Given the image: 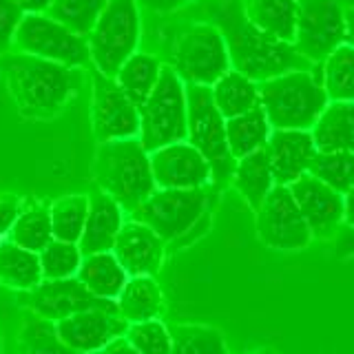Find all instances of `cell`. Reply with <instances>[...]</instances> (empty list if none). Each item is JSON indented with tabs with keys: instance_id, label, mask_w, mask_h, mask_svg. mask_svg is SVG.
Masks as SVG:
<instances>
[{
	"instance_id": "5",
	"label": "cell",
	"mask_w": 354,
	"mask_h": 354,
	"mask_svg": "<svg viewBox=\"0 0 354 354\" xmlns=\"http://www.w3.org/2000/svg\"><path fill=\"white\" fill-rule=\"evenodd\" d=\"M188 131L186 84L171 64L162 66L160 80L147 102L140 106V142L149 153L166 144L184 142Z\"/></svg>"
},
{
	"instance_id": "6",
	"label": "cell",
	"mask_w": 354,
	"mask_h": 354,
	"mask_svg": "<svg viewBox=\"0 0 354 354\" xmlns=\"http://www.w3.org/2000/svg\"><path fill=\"white\" fill-rule=\"evenodd\" d=\"M140 33L142 20L138 0H109L86 36L93 69L113 77L120 66L138 51Z\"/></svg>"
},
{
	"instance_id": "37",
	"label": "cell",
	"mask_w": 354,
	"mask_h": 354,
	"mask_svg": "<svg viewBox=\"0 0 354 354\" xmlns=\"http://www.w3.org/2000/svg\"><path fill=\"white\" fill-rule=\"evenodd\" d=\"M40 270L42 279H69L77 274V268L84 259L80 246L71 241L51 239L40 252Z\"/></svg>"
},
{
	"instance_id": "24",
	"label": "cell",
	"mask_w": 354,
	"mask_h": 354,
	"mask_svg": "<svg viewBox=\"0 0 354 354\" xmlns=\"http://www.w3.org/2000/svg\"><path fill=\"white\" fill-rule=\"evenodd\" d=\"M115 301L120 308V315L124 317L129 324L160 319L164 310L162 288L153 277H129L127 286L122 288V292Z\"/></svg>"
},
{
	"instance_id": "35",
	"label": "cell",
	"mask_w": 354,
	"mask_h": 354,
	"mask_svg": "<svg viewBox=\"0 0 354 354\" xmlns=\"http://www.w3.org/2000/svg\"><path fill=\"white\" fill-rule=\"evenodd\" d=\"M313 177L346 195L354 184V153L350 151H317L310 171Z\"/></svg>"
},
{
	"instance_id": "29",
	"label": "cell",
	"mask_w": 354,
	"mask_h": 354,
	"mask_svg": "<svg viewBox=\"0 0 354 354\" xmlns=\"http://www.w3.org/2000/svg\"><path fill=\"white\" fill-rule=\"evenodd\" d=\"M162 62L151 53L136 51L131 58L120 66L118 73L113 75L120 88L129 95V100L138 109L147 102V97L153 93L155 84L160 80L162 73Z\"/></svg>"
},
{
	"instance_id": "41",
	"label": "cell",
	"mask_w": 354,
	"mask_h": 354,
	"mask_svg": "<svg viewBox=\"0 0 354 354\" xmlns=\"http://www.w3.org/2000/svg\"><path fill=\"white\" fill-rule=\"evenodd\" d=\"M140 7H147L153 14H171V11H177L186 5L195 3V0H138Z\"/></svg>"
},
{
	"instance_id": "36",
	"label": "cell",
	"mask_w": 354,
	"mask_h": 354,
	"mask_svg": "<svg viewBox=\"0 0 354 354\" xmlns=\"http://www.w3.org/2000/svg\"><path fill=\"white\" fill-rule=\"evenodd\" d=\"M106 5L109 0H53L47 14L86 38Z\"/></svg>"
},
{
	"instance_id": "8",
	"label": "cell",
	"mask_w": 354,
	"mask_h": 354,
	"mask_svg": "<svg viewBox=\"0 0 354 354\" xmlns=\"http://www.w3.org/2000/svg\"><path fill=\"white\" fill-rule=\"evenodd\" d=\"M171 69L182 77L184 84L213 86L230 71V55L219 27L210 22L186 27L175 40Z\"/></svg>"
},
{
	"instance_id": "28",
	"label": "cell",
	"mask_w": 354,
	"mask_h": 354,
	"mask_svg": "<svg viewBox=\"0 0 354 354\" xmlns=\"http://www.w3.org/2000/svg\"><path fill=\"white\" fill-rule=\"evenodd\" d=\"M270 133H272V127L261 106L248 111V113H241L237 118L226 120V142H228L230 155L235 160H241L254 151L266 149Z\"/></svg>"
},
{
	"instance_id": "11",
	"label": "cell",
	"mask_w": 354,
	"mask_h": 354,
	"mask_svg": "<svg viewBox=\"0 0 354 354\" xmlns=\"http://www.w3.org/2000/svg\"><path fill=\"white\" fill-rule=\"evenodd\" d=\"M346 42V14L337 0H297L292 44L306 60L321 64Z\"/></svg>"
},
{
	"instance_id": "40",
	"label": "cell",
	"mask_w": 354,
	"mask_h": 354,
	"mask_svg": "<svg viewBox=\"0 0 354 354\" xmlns=\"http://www.w3.org/2000/svg\"><path fill=\"white\" fill-rule=\"evenodd\" d=\"M22 208H25V202H22L20 195L0 193V237L9 235V230L14 228Z\"/></svg>"
},
{
	"instance_id": "7",
	"label": "cell",
	"mask_w": 354,
	"mask_h": 354,
	"mask_svg": "<svg viewBox=\"0 0 354 354\" xmlns=\"http://www.w3.org/2000/svg\"><path fill=\"white\" fill-rule=\"evenodd\" d=\"M188 100V131L186 142L204 155L213 173V186L219 188L230 182L237 160L230 155L226 142V118L213 102L210 86L186 84Z\"/></svg>"
},
{
	"instance_id": "17",
	"label": "cell",
	"mask_w": 354,
	"mask_h": 354,
	"mask_svg": "<svg viewBox=\"0 0 354 354\" xmlns=\"http://www.w3.org/2000/svg\"><path fill=\"white\" fill-rule=\"evenodd\" d=\"M111 252L129 277H155L164 263L166 241L147 224L129 217L118 232Z\"/></svg>"
},
{
	"instance_id": "26",
	"label": "cell",
	"mask_w": 354,
	"mask_h": 354,
	"mask_svg": "<svg viewBox=\"0 0 354 354\" xmlns=\"http://www.w3.org/2000/svg\"><path fill=\"white\" fill-rule=\"evenodd\" d=\"M42 281L38 252L18 246L14 241H0V286L25 292Z\"/></svg>"
},
{
	"instance_id": "23",
	"label": "cell",
	"mask_w": 354,
	"mask_h": 354,
	"mask_svg": "<svg viewBox=\"0 0 354 354\" xmlns=\"http://www.w3.org/2000/svg\"><path fill=\"white\" fill-rule=\"evenodd\" d=\"M75 277L84 283L88 292H93L100 299H113V301L129 281L127 270L122 268V263L111 250L86 254Z\"/></svg>"
},
{
	"instance_id": "10",
	"label": "cell",
	"mask_w": 354,
	"mask_h": 354,
	"mask_svg": "<svg viewBox=\"0 0 354 354\" xmlns=\"http://www.w3.org/2000/svg\"><path fill=\"white\" fill-rule=\"evenodd\" d=\"M14 47L20 53L36 55L71 69L91 64L88 42L80 33L64 27L49 14H25L16 31Z\"/></svg>"
},
{
	"instance_id": "32",
	"label": "cell",
	"mask_w": 354,
	"mask_h": 354,
	"mask_svg": "<svg viewBox=\"0 0 354 354\" xmlns=\"http://www.w3.org/2000/svg\"><path fill=\"white\" fill-rule=\"evenodd\" d=\"M20 354H82L60 341L55 324L36 315H27L18 332Z\"/></svg>"
},
{
	"instance_id": "34",
	"label": "cell",
	"mask_w": 354,
	"mask_h": 354,
	"mask_svg": "<svg viewBox=\"0 0 354 354\" xmlns=\"http://www.w3.org/2000/svg\"><path fill=\"white\" fill-rule=\"evenodd\" d=\"M173 350L171 354H230L224 335L210 326H173Z\"/></svg>"
},
{
	"instance_id": "27",
	"label": "cell",
	"mask_w": 354,
	"mask_h": 354,
	"mask_svg": "<svg viewBox=\"0 0 354 354\" xmlns=\"http://www.w3.org/2000/svg\"><path fill=\"white\" fill-rule=\"evenodd\" d=\"M241 9L257 29L283 42L295 40L297 0H243Z\"/></svg>"
},
{
	"instance_id": "31",
	"label": "cell",
	"mask_w": 354,
	"mask_h": 354,
	"mask_svg": "<svg viewBox=\"0 0 354 354\" xmlns=\"http://www.w3.org/2000/svg\"><path fill=\"white\" fill-rule=\"evenodd\" d=\"M321 64V84L330 102H354V47L343 42Z\"/></svg>"
},
{
	"instance_id": "30",
	"label": "cell",
	"mask_w": 354,
	"mask_h": 354,
	"mask_svg": "<svg viewBox=\"0 0 354 354\" xmlns=\"http://www.w3.org/2000/svg\"><path fill=\"white\" fill-rule=\"evenodd\" d=\"M9 241L27 248L31 252H40L53 239L51 228V204L33 202L25 204L20 217L16 219L14 228L9 230Z\"/></svg>"
},
{
	"instance_id": "25",
	"label": "cell",
	"mask_w": 354,
	"mask_h": 354,
	"mask_svg": "<svg viewBox=\"0 0 354 354\" xmlns=\"http://www.w3.org/2000/svg\"><path fill=\"white\" fill-rule=\"evenodd\" d=\"M210 93H213V102L219 109V113L226 120L248 113V111L259 106V84L235 69L221 75L210 86Z\"/></svg>"
},
{
	"instance_id": "12",
	"label": "cell",
	"mask_w": 354,
	"mask_h": 354,
	"mask_svg": "<svg viewBox=\"0 0 354 354\" xmlns=\"http://www.w3.org/2000/svg\"><path fill=\"white\" fill-rule=\"evenodd\" d=\"M254 226L261 243L272 250H301L315 239L290 188L279 184H274L254 213Z\"/></svg>"
},
{
	"instance_id": "46",
	"label": "cell",
	"mask_w": 354,
	"mask_h": 354,
	"mask_svg": "<svg viewBox=\"0 0 354 354\" xmlns=\"http://www.w3.org/2000/svg\"><path fill=\"white\" fill-rule=\"evenodd\" d=\"M343 14H346V44L354 47V7L343 9Z\"/></svg>"
},
{
	"instance_id": "18",
	"label": "cell",
	"mask_w": 354,
	"mask_h": 354,
	"mask_svg": "<svg viewBox=\"0 0 354 354\" xmlns=\"http://www.w3.org/2000/svg\"><path fill=\"white\" fill-rule=\"evenodd\" d=\"M290 193L301 210L313 237H328L343 226V195L306 173L292 182Z\"/></svg>"
},
{
	"instance_id": "39",
	"label": "cell",
	"mask_w": 354,
	"mask_h": 354,
	"mask_svg": "<svg viewBox=\"0 0 354 354\" xmlns=\"http://www.w3.org/2000/svg\"><path fill=\"white\" fill-rule=\"evenodd\" d=\"M22 16L25 11L20 9L16 0H0V53H9V49L14 47Z\"/></svg>"
},
{
	"instance_id": "22",
	"label": "cell",
	"mask_w": 354,
	"mask_h": 354,
	"mask_svg": "<svg viewBox=\"0 0 354 354\" xmlns=\"http://www.w3.org/2000/svg\"><path fill=\"white\" fill-rule=\"evenodd\" d=\"M232 186L237 188V193L243 197V202L250 206L252 213H257L259 206L263 204V199L268 197V193L274 188V177L272 169L268 162L266 149L254 151L246 158L237 160L235 173L230 177Z\"/></svg>"
},
{
	"instance_id": "13",
	"label": "cell",
	"mask_w": 354,
	"mask_h": 354,
	"mask_svg": "<svg viewBox=\"0 0 354 354\" xmlns=\"http://www.w3.org/2000/svg\"><path fill=\"white\" fill-rule=\"evenodd\" d=\"M91 129L97 144L140 136V109L122 91L115 77L91 73Z\"/></svg>"
},
{
	"instance_id": "4",
	"label": "cell",
	"mask_w": 354,
	"mask_h": 354,
	"mask_svg": "<svg viewBox=\"0 0 354 354\" xmlns=\"http://www.w3.org/2000/svg\"><path fill=\"white\" fill-rule=\"evenodd\" d=\"M328 102L326 88L313 71H290L259 84V106L272 129L310 131Z\"/></svg>"
},
{
	"instance_id": "33",
	"label": "cell",
	"mask_w": 354,
	"mask_h": 354,
	"mask_svg": "<svg viewBox=\"0 0 354 354\" xmlns=\"http://www.w3.org/2000/svg\"><path fill=\"white\" fill-rule=\"evenodd\" d=\"M88 215V195H64L51 202L53 239L77 243Z\"/></svg>"
},
{
	"instance_id": "2",
	"label": "cell",
	"mask_w": 354,
	"mask_h": 354,
	"mask_svg": "<svg viewBox=\"0 0 354 354\" xmlns=\"http://www.w3.org/2000/svg\"><path fill=\"white\" fill-rule=\"evenodd\" d=\"M217 27L226 40L230 69H235L257 84L290 71H313V62L297 51L292 42H283L257 29L237 3H221Z\"/></svg>"
},
{
	"instance_id": "44",
	"label": "cell",
	"mask_w": 354,
	"mask_h": 354,
	"mask_svg": "<svg viewBox=\"0 0 354 354\" xmlns=\"http://www.w3.org/2000/svg\"><path fill=\"white\" fill-rule=\"evenodd\" d=\"M343 226L354 228V184L343 195Z\"/></svg>"
},
{
	"instance_id": "14",
	"label": "cell",
	"mask_w": 354,
	"mask_h": 354,
	"mask_svg": "<svg viewBox=\"0 0 354 354\" xmlns=\"http://www.w3.org/2000/svg\"><path fill=\"white\" fill-rule=\"evenodd\" d=\"M18 304L31 315L47 321H60L82 310H120L113 299H100L88 292L77 277L69 279H42L36 288L20 292Z\"/></svg>"
},
{
	"instance_id": "21",
	"label": "cell",
	"mask_w": 354,
	"mask_h": 354,
	"mask_svg": "<svg viewBox=\"0 0 354 354\" xmlns=\"http://www.w3.org/2000/svg\"><path fill=\"white\" fill-rule=\"evenodd\" d=\"M310 133L317 151L354 153V102H328Z\"/></svg>"
},
{
	"instance_id": "38",
	"label": "cell",
	"mask_w": 354,
	"mask_h": 354,
	"mask_svg": "<svg viewBox=\"0 0 354 354\" xmlns=\"http://www.w3.org/2000/svg\"><path fill=\"white\" fill-rule=\"evenodd\" d=\"M124 339L140 354H171V350H173L171 328L162 324L160 319L129 324V328L124 332Z\"/></svg>"
},
{
	"instance_id": "47",
	"label": "cell",
	"mask_w": 354,
	"mask_h": 354,
	"mask_svg": "<svg viewBox=\"0 0 354 354\" xmlns=\"http://www.w3.org/2000/svg\"><path fill=\"white\" fill-rule=\"evenodd\" d=\"M252 354H272L270 350H261V352H252Z\"/></svg>"
},
{
	"instance_id": "9",
	"label": "cell",
	"mask_w": 354,
	"mask_h": 354,
	"mask_svg": "<svg viewBox=\"0 0 354 354\" xmlns=\"http://www.w3.org/2000/svg\"><path fill=\"white\" fill-rule=\"evenodd\" d=\"M208 188H155L129 217L153 228L169 243L182 239L210 208Z\"/></svg>"
},
{
	"instance_id": "42",
	"label": "cell",
	"mask_w": 354,
	"mask_h": 354,
	"mask_svg": "<svg viewBox=\"0 0 354 354\" xmlns=\"http://www.w3.org/2000/svg\"><path fill=\"white\" fill-rule=\"evenodd\" d=\"M335 252L339 257H354V228H343L335 241Z\"/></svg>"
},
{
	"instance_id": "3",
	"label": "cell",
	"mask_w": 354,
	"mask_h": 354,
	"mask_svg": "<svg viewBox=\"0 0 354 354\" xmlns=\"http://www.w3.org/2000/svg\"><path fill=\"white\" fill-rule=\"evenodd\" d=\"M93 180L100 191L124 208V213L136 210L158 188L151 171V155L140 138L100 144L93 158Z\"/></svg>"
},
{
	"instance_id": "1",
	"label": "cell",
	"mask_w": 354,
	"mask_h": 354,
	"mask_svg": "<svg viewBox=\"0 0 354 354\" xmlns=\"http://www.w3.org/2000/svg\"><path fill=\"white\" fill-rule=\"evenodd\" d=\"M0 71L18 113L27 120L60 115L82 86L80 69L20 51L5 53Z\"/></svg>"
},
{
	"instance_id": "16",
	"label": "cell",
	"mask_w": 354,
	"mask_h": 354,
	"mask_svg": "<svg viewBox=\"0 0 354 354\" xmlns=\"http://www.w3.org/2000/svg\"><path fill=\"white\" fill-rule=\"evenodd\" d=\"M129 321L120 310H82L66 319L55 321L60 341L82 354H95L111 341L124 337Z\"/></svg>"
},
{
	"instance_id": "19",
	"label": "cell",
	"mask_w": 354,
	"mask_h": 354,
	"mask_svg": "<svg viewBox=\"0 0 354 354\" xmlns=\"http://www.w3.org/2000/svg\"><path fill=\"white\" fill-rule=\"evenodd\" d=\"M274 184L290 186L299 177L310 171L317 147L310 131L297 129H272L268 144H266Z\"/></svg>"
},
{
	"instance_id": "43",
	"label": "cell",
	"mask_w": 354,
	"mask_h": 354,
	"mask_svg": "<svg viewBox=\"0 0 354 354\" xmlns=\"http://www.w3.org/2000/svg\"><path fill=\"white\" fill-rule=\"evenodd\" d=\"M95 354H140V352L133 348L124 337H118V339L111 341L106 348H102V350L95 352Z\"/></svg>"
},
{
	"instance_id": "48",
	"label": "cell",
	"mask_w": 354,
	"mask_h": 354,
	"mask_svg": "<svg viewBox=\"0 0 354 354\" xmlns=\"http://www.w3.org/2000/svg\"><path fill=\"white\" fill-rule=\"evenodd\" d=\"M0 241H3V239H0Z\"/></svg>"
},
{
	"instance_id": "15",
	"label": "cell",
	"mask_w": 354,
	"mask_h": 354,
	"mask_svg": "<svg viewBox=\"0 0 354 354\" xmlns=\"http://www.w3.org/2000/svg\"><path fill=\"white\" fill-rule=\"evenodd\" d=\"M158 188H206L213 184L210 164L193 144L175 142L149 153Z\"/></svg>"
},
{
	"instance_id": "20",
	"label": "cell",
	"mask_w": 354,
	"mask_h": 354,
	"mask_svg": "<svg viewBox=\"0 0 354 354\" xmlns=\"http://www.w3.org/2000/svg\"><path fill=\"white\" fill-rule=\"evenodd\" d=\"M124 208H122L113 197L97 191L95 195H88V215L82 230V237L77 241L80 252L95 254L109 252L118 239V232L124 226Z\"/></svg>"
},
{
	"instance_id": "45",
	"label": "cell",
	"mask_w": 354,
	"mask_h": 354,
	"mask_svg": "<svg viewBox=\"0 0 354 354\" xmlns=\"http://www.w3.org/2000/svg\"><path fill=\"white\" fill-rule=\"evenodd\" d=\"M25 14H47L53 0H16Z\"/></svg>"
}]
</instances>
